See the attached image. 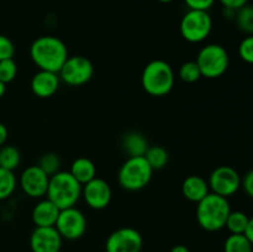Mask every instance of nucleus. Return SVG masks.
<instances>
[{"label":"nucleus","mask_w":253,"mask_h":252,"mask_svg":"<svg viewBox=\"0 0 253 252\" xmlns=\"http://www.w3.org/2000/svg\"><path fill=\"white\" fill-rule=\"evenodd\" d=\"M30 57L40 71L58 73L66 59L68 49L66 43L56 36L37 37L30 47Z\"/></svg>","instance_id":"1"},{"label":"nucleus","mask_w":253,"mask_h":252,"mask_svg":"<svg viewBox=\"0 0 253 252\" xmlns=\"http://www.w3.org/2000/svg\"><path fill=\"white\" fill-rule=\"evenodd\" d=\"M197 204V220L202 229L210 232L224 229L231 211L227 198L210 192Z\"/></svg>","instance_id":"2"},{"label":"nucleus","mask_w":253,"mask_h":252,"mask_svg":"<svg viewBox=\"0 0 253 252\" xmlns=\"http://www.w3.org/2000/svg\"><path fill=\"white\" fill-rule=\"evenodd\" d=\"M46 195L59 210L74 207L82 195V184L69 172L58 170L49 177Z\"/></svg>","instance_id":"3"},{"label":"nucleus","mask_w":253,"mask_h":252,"mask_svg":"<svg viewBox=\"0 0 253 252\" xmlns=\"http://www.w3.org/2000/svg\"><path fill=\"white\" fill-rule=\"evenodd\" d=\"M141 83L147 94L152 96H165L174 86V72L169 63L163 59L151 61L141 76Z\"/></svg>","instance_id":"4"},{"label":"nucleus","mask_w":253,"mask_h":252,"mask_svg":"<svg viewBox=\"0 0 253 252\" xmlns=\"http://www.w3.org/2000/svg\"><path fill=\"white\" fill-rule=\"evenodd\" d=\"M153 169L143 156L128 157L119 170V184L126 190L137 192L147 187L152 179Z\"/></svg>","instance_id":"5"},{"label":"nucleus","mask_w":253,"mask_h":252,"mask_svg":"<svg viewBox=\"0 0 253 252\" xmlns=\"http://www.w3.org/2000/svg\"><path fill=\"white\" fill-rule=\"evenodd\" d=\"M197 64L200 69L202 77L208 79H215L225 74L229 68V54L221 44H207L199 51L197 57Z\"/></svg>","instance_id":"6"},{"label":"nucleus","mask_w":253,"mask_h":252,"mask_svg":"<svg viewBox=\"0 0 253 252\" xmlns=\"http://www.w3.org/2000/svg\"><path fill=\"white\" fill-rule=\"evenodd\" d=\"M211 29V16L209 12L203 10H189L180 20V35L190 43H199L204 41L210 35Z\"/></svg>","instance_id":"7"},{"label":"nucleus","mask_w":253,"mask_h":252,"mask_svg":"<svg viewBox=\"0 0 253 252\" xmlns=\"http://www.w3.org/2000/svg\"><path fill=\"white\" fill-rule=\"evenodd\" d=\"M93 74V63L84 56H68L58 72L59 79L72 86H79L88 83Z\"/></svg>","instance_id":"8"},{"label":"nucleus","mask_w":253,"mask_h":252,"mask_svg":"<svg viewBox=\"0 0 253 252\" xmlns=\"http://www.w3.org/2000/svg\"><path fill=\"white\" fill-rule=\"evenodd\" d=\"M54 227L62 239L73 241V240L81 239L85 234L86 219L83 212L76 207L66 208V209L59 210Z\"/></svg>","instance_id":"9"},{"label":"nucleus","mask_w":253,"mask_h":252,"mask_svg":"<svg viewBox=\"0 0 253 252\" xmlns=\"http://www.w3.org/2000/svg\"><path fill=\"white\" fill-rule=\"evenodd\" d=\"M208 184L211 193L229 198L241 187V177L239 172L230 166H220L211 172Z\"/></svg>","instance_id":"10"},{"label":"nucleus","mask_w":253,"mask_h":252,"mask_svg":"<svg viewBox=\"0 0 253 252\" xmlns=\"http://www.w3.org/2000/svg\"><path fill=\"white\" fill-rule=\"evenodd\" d=\"M143 240L132 227H121L109 235L105 242L106 252H141Z\"/></svg>","instance_id":"11"},{"label":"nucleus","mask_w":253,"mask_h":252,"mask_svg":"<svg viewBox=\"0 0 253 252\" xmlns=\"http://www.w3.org/2000/svg\"><path fill=\"white\" fill-rule=\"evenodd\" d=\"M82 195L89 208L94 210H101L110 204L113 193L106 180L95 177L82 185Z\"/></svg>","instance_id":"12"},{"label":"nucleus","mask_w":253,"mask_h":252,"mask_svg":"<svg viewBox=\"0 0 253 252\" xmlns=\"http://www.w3.org/2000/svg\"><path fill=\"white\" fill-rule=\"evenodd\" d=\"M49 175H47L39 166H30L20 177V187L26 195L31 198H42L48 188Z\"/></svg>","instance_id":"13"},{"label":"nucleus","mask_w":253,"mask_h":252,"mask_svg":"<svg viewBox=\"0 0 253 252\" xmlns=\"http://www.w3.org/2000/svg\"><path fill=\"white\" fill-rule=\"evenodd\" d=\"M62 240L54 226L36 227L30 236V247L32 252H58Z\"/></svg>","instance_id":"14"},{"label":"nucleus","mask_w":253,"mask_h":252,"mask_svg":"<svg viewBox=\"0 0 253 252\" xmlns=\"http://www.w3.org/2000/svg\"><path fill=\"white\" fill-rule=\"evenodd\" d=\"M58 73L48 71H39L31 79V90L36 96L41 99L53 95L59 86Z\"/></svg>","instance_id":"15"},{"label":"nucleus","mask_w":253,"mask_h":252,"mask_svg":"<svg viewBox=\"0 0 253 252\" xmlns=\"http://www.w3.org/2000/svg\"><path fill=\"white\" fill-rule=\"evenodd\" d=\"M58 214V208L49 199H43L35 205L31 216L36 227H48L54 226Z\"/></svg>","instance_id":"16"},{"label":"nucleus","mask_w":253,"mask_h":252,"mask_svg":"<svg viewBox=\"0 0 253 252\" xmlns=\"http://www.w3.org/2000/svg\"><path fill=\"white\" fill-rule=\"evenodd\" d=\"M183 195L193 203H199L210 193L208 180L200 175H189L182 184Z\"/></svg>","instance_id":"17"},{"label":"nucleus","mask_w":253,"mask_h":252,"mask_svg":"<svg viewBox=\"0 0 253 252\" xmlns=\"http://www.w3.org/2000/svg\"><path fill=\"white\" fill-rule=\"evenodd\" d=\"M124 151L128 155V157H137V156H143L148 148L147 140L145 136L136 131H131L124 135L123 141H121Z\"/></svg>","instance_id":"18"},{"label":"nucleus","mask_w":253,"mask_h":252,"mask_svg":"<svg viewBox=\"0 0 253 252\" xmlns=\"http://www.w3.org/2000/svg\"><path fill=\"white\" fill-rule=\"evenodd\" d=\"M69 173H71L82 185H84L85 183H88L89 180H91L93 178L96 177V168L91 160H89V158L86 157H79L77 158L76 161H73Z\"/></svg>","instance_id":"19"},{"label":"nucleus","mask_w":253,"mask_h":252,"mask_svg":"<svg viewBox=\"0 0 253 252\" xmlns=\"http://www.w3.org/2000/svg\"><path fill=\"white\" fill-rule=\"evenodd\" d=\"M21 162L20 151L14 146H1L0 147V167L7 170L16 169Z\"/></svg>","instance_id":"20"},{"label":"nucleus","mask_w":253,"mask_h":252,"mask_svg":"<svg viewBox=\"0 0 253 252\" xmlns=\"http://www.w3.org/2000/svg\"><path fill=\"white\" fill-rule=\"evenodd\" d=\"M143 157L146 158V161H147L148 165L151 166L153 170L162 169L168 163V152L161 146L148 147Z\"/></svg>","instance_id":"21"},{"label":"nucleus","mask_w":253,"mask_h":252,"mask_svg":"<svg viewBox=\"0 0 253 252\" xmlns=\"http://www.w3.org/2000/svg\"><path fill=\"white\" fill-rule=\"evenodd\" d=\"M251 217L244 211H230L229 216L226 219L225 227H227L231 234H244L245 229L251 221Z\"/></svg>","instance_id":"22"},{"label":"nucleus","mask_w":253,"mask_h":252,"mask_svg":"<svg viewBox=\"0 0 253 252\" xmlns=\"http://www.w3.org/2000/svg\"><path fill=\"white\" fill-rule=\"evenodd\" d=\"M253 242L241 234H231L224 244V252H252Z\"/></svg>","instance_id":"23"},{"label":"nucleus","mask_w":253,"mask_h":252,"mask_svg":"<svg viewBox=\"0 0 253 252\" xmlns=\"http://www.w3.org/2000/svg\"><path fill=\"white\" fill-rule=\"evenodd\" d=\"M16 177L12 170L0 167V200H5L15 192Z\"/></svg>","instance_id":"24"},{"label":"nucleus","mask_w":253,"mask_h":252,"mask_svg":"<svg viewBox=\"0 0 253 252\" xmlns=\"http://www.w3.org/2000/svg\"><path fill=\"white\" fill-rule=\"evenodd\" d=\"M178 76L185 83H195L202 78V73L195 61H188L180 66Z\"/></svg>","instance_id":"25"},{"label":"nucleus","mask_w":253,"mask_h":252,"mask_svg":"<svg viewBox=\"0 0 253 252\" xmlns=\"http://www.w3.org/2000/svg\"><path fill=\"white\" fill-rule=\"evenodd\" d=\"M39 166L47 175H53L54 173H57L59 170V166H61V161H59V157L56 155V153L47 152L44 155L41 156L39 161Z\"/></svg>","instance_id":"26"},{"label":"nucleus","mask_w":253,"mask_h":252,"mask_svg":"<svg viewBox=\"0 0 253 252\" xmlns=\"http://www.w3.org/2000/svg\"><path fill=\"white\" fill-rule=\"evenodd\" d=\"M237 25L240 29L247 34L253 32V10L250 6H244L237 10Z\"/></svg>","instance_id":"27"},{"label":"nucleus","mask_w":253,"mask_h":252,"mask_svg":"<svg viewBox=\"0 0 253 252\" xmlns=\"http://www.w3.org/2000/svg\"><path fill=\"white\" fill-rule=\"evenodd\" d=\"M17 74V66L14 58L2 59L0 61V81L4 84L10 83L15 79Z\"/></svg>","instance_id":"28"},{"label":"nucleus","mask_w":253,"mask_h":252,"mask_svg":"<svg viewBox=\"0 0 253 252\" xmlns=\"http://www.w3.org/2000/svg\"><path fill=\"white\" fill-rule=\"evenodd\" d=\"M239 56L246 63L253 62V37L249 36L240 42Z\"/></svg>","instance_id":"29"},{"label":"nucleus","mask_w":253,"mask_h":252,"mask_svg":"<svg viewBox=\"0 0 253 252\" xmlns=\"http://www.w3.org/2000/svg\"><path fill=\"white\" fill-rule=\"evenodd\" d=\"M15 54V46L11 40L5 35H0V61L12 58Z\"/></svg>","instance_id":"30"},{"label":"nucleus","mask_w":253,"mask_h":252,"mask_svg":"<svg viewBox=\"0 0 253 252\" xmlns=\"http://www.w3.org/2000/svg\"><path fill=\"white\" fill-rule=\"evenodd\" d=\"M189 10H203L208 11L214 5L215 0H184Z\"/></svg>","instance_id":"31"},{"label":"nucleus","mask_w":253,"mask_h":252,"mask_svg":"<svg viewBox=\"0 0 253 252\" xmlns=\"http://www.w3.org/2000/svg\"><path fill=\"white\" fill-rule=\"evenodd\" d=\"M241 185L249 197H253V172L249 170L241 179Z\"/></svg>","instance_id":"32"},{"label":"nucleus","mask_w":253,"mask_h":252,"mask_svg":"<svg viewBox=\"0 0 253 252\" xmlns=\"http://www.w3.org/2000/svg\"><path fill=\"white\" fill-rule=\"evenodd\" d=\"M226 9L229 10H239L241 7L246 6L249 0H219Z\"/></svg>","instance_id":"33"},{"label":"nucleus","mask_w":253,"mask_h":252,"mask_svg":"<svg viewBox=\"0 0 253 252\" xmlns=\"http://www.w3.org/2000/svg\"><path fill=\"white\" fill-rule=\"evenodd\" d=\"M7 140V128L4 124L0 123V147L5 145Z\"/></svg>","instance_id":"34"},{"label":"nucleus","mask_w":253,"mask_h":252,"mask_svg":"<svg viewBox=\"0 0 253 252\" xmlns=\"http://www.w3.org/2000/svg\"><path fill=\"white\" fill-rule=\"evenodd\" d=\"M242 235H244L247 240H250V241L253 242V220H251V221L249 222V225L246 226V229H245L244 234Z\"/></svg>","instance_id":"35"},{"label":"nucleus","mask_w":253,"mask_h":252,"mask_svg":"<svg viewBox=\"0 0 253 252\" xmlns=\"http://www.w3.org/2000/svg\"><path fill=\"white\" fill-rule=\"evenodd\" d=\"M170 252H190L189 249L184 245H175L174 247H172Z\"/></svg>","instance_id":"36"},{"label":"nucleus","mask_w":253,"mask_h":252,"mask_svg":"<svg viewBox=\"0 0 253 252\" xmlns=\"http://www.w3.org/2000/svg\"><path fill=\"white\" fill-rule=\"evenodd\" d=\"M5 91H6V84H4L1 81H0V98L4 96Z\"/></svg>","instance_id":"37"},{"label":"nucleus","mask_w":253,"mask_h":252,"mask_svg":"<svg viewBox=\"0 0 253 252\" xmlns=\"http://www.w3.org/2000/svg\"><path fill=\"white\" fill-rule=\"evenodd\" d=\"M157 1L165 2V4H167V2H172V1H174V0H157Z\"/></svg>","instance_id":"38"},{"label":"nucleus","mask_w":253,"mask_h":252,"mask_svg":"<svg viewBox=\"0 0 253 252\" xmlns=\"http://www.w3.org/2000/svg\"><path fill=\"white\" fill-rule=\"evenodd\" d=\"M58 252H62V251H58Z\"/></svg>","instance_id":"39"}]
</instances>
